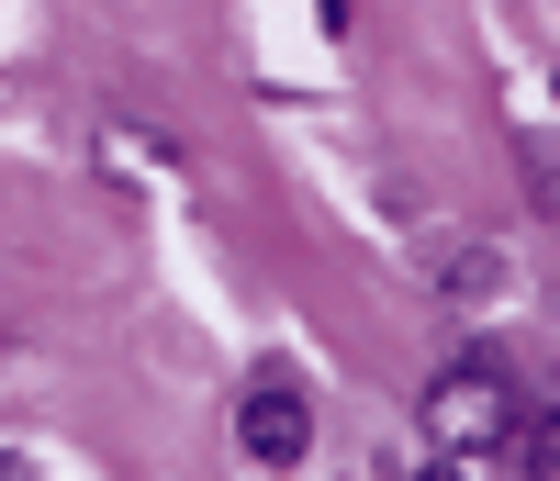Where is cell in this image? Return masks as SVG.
Returning <instances> with one entry per match:
<instances>
[{"label": "cell", "mask_w": 560, "mask_h": 481, "mask_svg": "<svg viewBox=\"0 0 560 481\" xmlns=\"http://www.w3.org/2000/svg\"><path fill=\"white\" fill-rule=\"evenodd\" d=\"M427 437L459 448V459H482L493 437H516V392H504V369H482V359L438 369V392H427Z\"/></svg>", "instance_id": "1"}, {"label": "cell", "mask_w": 560, "mask_h": 481, "mask_svg": "<svg viewBox=\"0 0 560 481\" xmlns=\"http://www.w3.org/2000/svg\"><path fill=\"white\" fill-rule=\"evenodd\" d=\"M236 437H247V459L292 470V459L314 448V403L292 392V380H258V392H247V414H236Z\"/></svg>", "instance_id": "2"}, {"label": "cell", "mask_w": 560, "mask_h": 481, "mask_svg": "<svg viewBox=\"0 0 560 481\" xmlns=\"http://www.w3.org/2000/svg\"><path fill=\"white\" fill-rule=\"evenodd\" d=\"M516 448H527V481H560V414H516Z\"/></svg>", "instance_id": "3"}, {"label": "cell", "mask_w": 560, "mask_h": 481, "mask_svg": "<svg viewBox=\"0 0 560 481\" xmlns=\"http://www.w3.org/2000/svg\"><path fill=\"white\" fill-rule=\"evenodd\" d=\"M427 481H471V459H459V448H448V459H438V470H427Z\"/></svg>", "instance_id": "4"}]
</instances>
